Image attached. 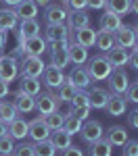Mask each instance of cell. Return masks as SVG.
Segmentation results:
<instances>
[{"instance_id":"6da1fadb","label":"cell","mask_w":138,"mask_h":156,"mask_svg":"<svg viewBox=\"0 0 138 156\" xmlns=\"http://www.w3.org/2000/svg\"><path fill=\"white\" fill-rule=\"evenodd\" d=\"M86 71H88V75H90L92 81H107V77L111 75L113 67H111V62L107 60L105 54H96V56L88 58Z\"/></svg>"},{"instance_id":"7a4b0ae2","label":"cell","mask_w":138,"mask_h":156,"mask_svg":"<svg viewBox=\"0 0 138 156\" xmlns=\"http://www.w3.org/2000/svg\"><path fill=\"white\" fill-rule=\"evenodd\" d=\"M17 37H19V48L23 52V56H42L46 50H48V42L42 36H34V37H23L19 31H17Z\"/></svg>"},{"instance_id":"3957f363","label":"cell","mask_w":138,"mask_h":156,"mask_svg":"<svg viewBox=\"0 0 138 156\" xmlns=\"http://www.w3.org/2000/svg\"><path fill=\"white\" fill-rule=\"evenodd\" d=\"M44 60L40 56H23L19 62V77H42L44 73Z\"/></svg>"},{"instance_id":"277c9868","label":"cell","mask_w":138,"mask_h":156,"mask_svg":"<svg viewBox=\"0 0 138 156\" xmlns=\"http://www.w3.org/2000/svg\"><path fill=\"white\" fill-rule=\"evenodd\" d=\"M50 48V65L57 67V69H65L69 65V42H54V44H48Z\"/></svg>"},{"instance_id":"5b68a950","label":"cell","mask_w":138,"mask_h":156,"mask_svg":"<svg viewBox=\"0 0 138 156\" xmlns=\"http://www.w3.org/2000/svg\"><path fill=\"white\" fill-rule=\"evenodd\" d=\"M61 106V102H59V96L57 94H52V92H40L36 96V110L44 117V115H50V112H54V110H59Z\"/></svg>"},{"instance_id":"8992f818","label":"cell","mask_w":138,"mask_h":156,"mask_svg":"<svg viewBox=\"0 0 138 156\" xmlns=\"http://www.w3.org/2000/svg\"><path fill=\"white\" fill-rule=\"evenodd\" d=\"M136 36L138 31L134 27H130V25H121V27H117L115 31H113V40H115V46H119V48H134V44H136Z\"/></svg>"},{"instance_id":"52a82bcc","label":"cell","mask_w":138,"mask_h":156,"mask_svg":"<svg viewBox=\"0 0 138 156\" xmlns=\"http://www.w3.org/2000/svg\"><path fill=\"white\" fill-rule=\"evenodd\" d=\"M19 77V60L11 56V54H4L0 56V79L11 83L13 79Z\"/></svg>"},{"instance_id":"ba28073f","label":"cell","mask_w":138,"mask_h":156,"mask_svg":"<svg viewBox=\"0 0 138 156\" xmlns=\"http://www.w3.org/2000/svg\"><path fill=\"white\" fill-rule=\"evenodd\" d=\"M105 135V129L100 125V121H92V119H86L82 123V129H80V137L86 142V144H92Z\"/></svg>"},{"instance_id":"9c48e42d","label":"cell","mask_w":138,"mask_h":156,"mask_svg":"<svg viewBox=\"0 0 138 156\" xmlns=\"http://www.w3.org/2000/svg\"><path fill=\"white\" fill-rule=\"evenodd\" d=\"M69 17V11L63 6L61 2H50L44 11V19H46V25H54V23H65Z\"/></svg>"},{"instance_id":"30bf717a","label":"cell","mask_w":138,"mask_h":156,"mask_svg":"<svg viewBox=\"0 0 138 156\" xmlns=\"http://www.w3.org/2000/svg\"><path fill=\"white\" fill-rule=\"evenodd\" d=\"M107 81H109V87H111V94H124L128 90V85H130V77L124 69H113L111 75L107 77Z\"/></svg>"},{"instance_id":"8fae6325","label":"cell","mask_w":138,"mask_h":156,"mask_svg":"<svg viewBox=\"0 0 138 156\" xmlns=\"http://www.w3.org/2000/svg\"><path fill=\"white\" fill-rule=\"evenodd\" d=\"M69 27L65 23H54V25H46L44 29V40L48 44H54V42H69Z\"/></svg>"},{"instance_id":"7c38bea8","label":"cell","mask_w":138,"mask_h":156,"mask_svg":"<svg viewBox=\"0 0 138 156\" xmlns=\"http://www.w3.org/2000/svg\"><path fill=\"white\" fill-rule=\"evenodd\" d=\"M27 137H29L34 144H36V142H42V140H48V137H50V129L46 127V123H44V119H42V117H40V119L29 121Z\"/></svg>"},{"instance_id":"4fadbf2b","label":"cell","mask_w":138,"mask_h":156,"mask_svg":"<svg viewBox=\"0 0 138 156\" xmlns=\"http://www.w3.org/2000/svg\"><path fill=\"white\" fill-rule=\"evenodd\" d=\"M105 110L111 117H124L125 110H128V100H125V96L124 94H109V100H107Z\"/></svg>"},{"instance_id":"5bb4252c","label":"cell","mask_w":138,"mask_h":156,"mask_svg":"<svg viewBox=\"0 0 138 156\" xmlns=\"http://www.w3.org/2000/svg\"><path fill=\"white\" fill-rule=\"evenodd\" d=\"M42 77H44V85H46L48 90H59L61 83L65 81V73H63L61 69H57V67H52V65H46V67H44Z\"/></svg>"},{"instance_id":"9a60e30c","label":"cell","mask_w":138,"mask_h":156,"mask_svg":"<svg viewBox=\"0 0 138 156\" xmlns=\"http://www.w3.org/2000/svg\"><path fill=\"white\" fill-rule=\"evenodd\" d=\"M13 104L17 108V112H34L36 110V98L29 96V94H25L23 90H19V92H15V96H13Z\"/></svg>"},{"instance_id":"2e32d148","label":"cell","mask_w":138,"mask_h":156,"mask_svg":"<svg viewBox=\"0 0 138 156\" xmlns=\"http://www.w3.org/2000/svg\"><path fill=\"white\" fill-rule=\"evenodd\" d=\"M67 79H69L77 90H86V87H90V83H92V79H90V75H88L86 67H82V65H80V67L75 65L73 69H71V73L67 75Z\"/></svg>"},{"instance_id":"e0dca14e","label":"cell","mask_w":138,"mask_h":156,"mask_svg":"<svg viewBox=\"0 0 138 156\" xmlns=\"http://www.w3.org/2000/svg\"><path fill=\"white\" fill-rule=\"evenodd\" d=\"M105 56H107V60L111 62L113 69H121V67H125L128 65V60H130V52L125 48H119V46H113L111 50H107L105 52Z\"/></svg>"},{"instance_id":"ac0fdd59","label":"cell","mask_w":138,"mask_h":156,"mask_svg":"<svg viewBox=\"0 0 138 156\" xmlns=\"http://www.w3.org/2000/svg\"><path fill=\"white\" fill-rule=\"evenodd\" d=\"M65 23L69 27V31H75V29L88 27L90 25V17H88L86 11H69V17H67Z\"/></svg>"},{"instance_id":"d6986e66","label":"cell","mask_w":138,"mask_h":156,"mask_svg":"<svg viewBox=\"0 0 138 156\" xmlns=\"http://www.w3.org/2000/svg\"><path fill=\"white\" fill-rule=\"evenodd\" d=\"M38 9H40V6H38L34 0H21V2L15 6V12H17L19 21H23V19H36Z\"/></svg>"},{"instance_id":"ffe728a7","label":"cell","mask_w":138,"mask_h":156,"mask_svg":"<svg viewBox=\"0 0 138 156\" xmlns=\"http://www.w3.org/2000/svg\"><path fill=\"white\" fill-rule=\"evenodd\" d=\"M90 98V108H96V110H105L107 106V100H109V92L105 87H92L88 92Z\"/></svg>"},{"instance_id":"44dd1931","label":"cell","mask_w":138,"mask_h":156,"mask_svg":"<svg viewBox=\"0 0 138 156\" xmlns=\"http://www.w3.org/2000/svg\"><path fill=\"white\" fill-rule=\"evenodd\" d=\"M67 52H69V62H73V65H77V67L88 62V48L82 46V44L71 42L69 48H67Z\"/></svg>"},{"instance_id":"7402d4cb","label":"cell","mask_w":138,"mask_h":156,"mask_svg":"<svg viewBox=\"0 0 138 156\" xmlns=\"http://www.w3.org/2000/svg\"><path fill=\"white\" fill-rule=\"evenodd\" d=\"M105 137L111 142V146H124L128 142V129L121 127V125H111L105 131Z\"/></svg>"},{"instance_id":"603a6c76","label":"cell","mask_w":138,"mask_h":156,"mask_svg":"<svg viewBox=\"0 0 138 156\" xmlns=\"http://www.w3.org/2000/svg\"><path fill=\"white\" fill-rule=\"evenodd\" d=\"M73 40L77 44H82V46H86V48H92L94 46V42H96V31L88 25V27H82V29H75L73 31Z\"/></svg>"},{"instance_id":"cb8c5ba5","label":"cell","mask_w":138,"mask_h":156,"mask_svg":"<svg viewBox=\"0 0 138 156\" xmlns=\"http://www.w3.org/2000/svg\"><path fill=\"white\" fill-rule=\"evenodd\" d=\"M99 25H100V29L113 34L117 27H121L124 23H121V17H119V15H115V12H111V11H105L99 19Z\"/></svg>"},{"instance_id":"d4e9b609","label":"cell","mask_w":138,"mask_h":156,"mask_svg":"<svg viewBox=\"0 0 138 156\" xmlns=\"http://www.w3.org/2000/svg\"><path fill=\"white\" fill-rule=\"evenodd\" d=\"M27 129H29V123L25 119H21V117H17L13 123H9V135L13 140H19V142L25 140L27 137Z\"/></svg>"},{"instance_id":"484cf974","label":"cell","mask_w":138,"mask_h":156,"mask_svg":"<svg viewBox=\"0 0 138 156\" xmlns=\"http://www.w3.org/2000/svg\"><path fill=\"white\" fill-rule=\"evenodd\" d=\"M19 23V17L15 9H0V29L2 31H11Z\"/></svg>"},{"instance_id":"4316f807","label":"cell","mask_w":138,"mask_h":156,"mask_svg":"<svg viewBox=\"0 0 138 156\" xmlns=\"http://www.w3.org/2000/svg\"><path fill=\"white\" fill-rule=\"evenodd\" d=\"M71 137L73 135H69V133L65 131V129H54V131H50V142H52V146L57 148V150H65V148H69L71 146Z\"/></svg>"},{"instance_id":"83f0119b","label":"cell","mask_w":138,"mask_h":156,"mask_svg":"<svg viewBox=\"0 0 138 156\" xmlns=\"http://www.w3.org/2000/svg\"><path fill=\"white\" fill-rule=\"evenodd\" d=\"M111 154H113V146L105 135L90 144V156H111Z\"/></svg>"},{"instance_id":"f1b7e54d","label":"cell","mask_w":138,"mask_h":156,"mask_svg":"<svg viewBox=\"0 0 138 156\" xmlns=\"http://www.w3.org/2000/svg\"><path fill=\"white\" fill-rule=\"evenodd\" d=\"M19 90H23L25 94L36 98L42 92V81H40V77H21V87Z\"/></svg>"},{"instance_id":"f546056e","label":"cell","mask_w":138,"mask_h":156,"mask_svg":"<svg viewBox=\"0 0 138 156\" xmlns=\"http://www.w3.org/2000/svg\"><path fill=\"white\" fill-rule=\"evenodd\" d=\"M94 46L103 52H107V50H111L115 46V40H113V34L111 31H105V29H99L96 31V42H94Z\"/></svg>"},{"instance_id":"4dcf8cb0","label":"cell","mask_w":138,"mask_h":156,"mask_svg":"<svg viewBox=\"0 0 138 156\" xmlns=\"http://www.w3.org/2000/svg\"><path fill=\"white\" fill-rule=\"evenodd\" d=\"M19 34L23 37L40 36V23H38V19H23L19 23Z\"/></svg>"},{"instance_id":"1f68e13d","label":"cell","mask_w":138,"mask_h":156,"mask_svg":"<svg viewBox=\"0 0 138 156\" xmlns=\"http://www.w3.org/2000/svg\"><path fill=\"white\" fill-rule=\"evenodd\" d=\"M75 94H77V87L65 77V81H63L61 87H59V94H57V96H59V102H61V104L63 102H71V98H73Z\"/></svg>"},{"instance_id":"d6a6232c","label":"cell","mask_w":138,"mask_h":156,"mask_svg":"<svg viewBox=\"0 0 138 156\" xmlns=\"http://www.w3.org/2000/svg\"><path fill=\"white\" fill-rule=\"evenodd\" d=\"M17 115H19V112H17V108H15L13 102H2V100H0V121H2V123H6V125L13 123V121L17 119Z\"/></svg>"},{"instance_id":"836d02e7","label":"cell","mask_w":138,"mask_h":156,"mask_svg":"<svg viewBox=\"0 0 138 156\" xmlns=\"http://www.w3.org/2000/svg\"><path fill=\"white\" fill-rule=\"evenodd\" d=\"M130 2L132 0H107V9L105 11H111L115 15H128L130 12Z\"/></svg>"},{"instance_id":"e575fe53","label":"cell","mask_w":138,"mask_h":156,"mask_svg":"<svg viewBox=\"0 0 138 156\" xmlns=\"http://www.w3.org/2000/svg\"><path fill=\"white\" fill-rule=\"evenodd\" d=\"M44 123H46V127H48L50 131H54V129H61L63 123H65V115L59 112V110H54V112H50V115H44L42 117Z\"/></svg>"},{"instance_id":"d590c367","label":"cell","mask_w":138,"mask_h":156,"mask_svg":"<svg viewBox=\"0 0 138 156\" xmlns=\"http://www.w3.org/2000/svg\"><path fill=\"white\" fill-rule=\"evenodd\" d=\"M34 152H36V156H57L59 150L52 146L50 140H42V142H36L34 144Z\"/></svg>"},{"instance_id":"8d00e7d4","label":"cell","mask_w":138,"mask_h":156,"mask_svg":"<svg viewBox=\"0 0 138 156\" xmlns=\"http://www.w3.org/2000/svg\"><path fill=\"white\" fill-rule=\"evenodd\" d=\"M82 123H84V121H80L77 117H73L71 112H67V115H65V123H63V129L69 133V135H75V133H80V129H82Z\"/></svg>"},{"instance_id":"74e56055","label":"cell","mask_w":138,"mask_h":156,"mask_svg":"<svg viewBox=\"0 0 138 156\" xmlns=\"http://www.w3.org/2000/svg\"><path fill=\"white\" fill-rule=\"evenodd\" d=\"M71 108H77V106H90V98H88V92L86 90H77V94L71 98Z\"/></svg>"},{"instance_id":"f35d334b","label":"cell","mask_w":138,"mask_h":156,"mask_svg":"<svg viewBox=\"0 0 138 156\" xmlns=\"http://www.w3.org/2000/svg\"><path fill=\"white\" fill-rule=\"evenodd\" d=\"M13 150H15V140H13L9 133H6V135H2V137H0V156L13 154Z\"/></svg>"},{"instance_id":"ab89813d","label":"cell","mask_w":138,"mask_h":156,"mask_svg":"<svg viewBox=\"0 0 138 156\" xmlns=\"http://www.w3.org/2000/svg\"><path fill=\"white\" fill-rule=\"evenodd\" d=\"M13 156H36V152H34V144L21 142L19 146H15V150H13Z\"/></svg>"},{"instance_id":"60d3db41","label":"cell","mask_w":138,"mask_h":156,"mask_svg":"<svg viewBox=\"0 0 138 156\" xmlns=\"http://www.w3.org/2000/svg\"><path fill=\"white\" fill-rule=\"evenodd\" d=\"M124 96H125L128 102L138 104V81H136V83H130V85H128V90L124 92Z\"/></svg>"},{"instance_id":"b9f144b4","label":"cell","mask_w":138,"mask_h":156,"mask_svg":"<svg viewBox=\"0 0 138 156\" xmlns=\"http://www.w3.org/2000/svg\"><path fill=\"white\" fill-rule=\"evenodd\" d=\"M121 148H124V156H138V140H128Z\"/></svg>"},{"instance_id":"7bdbcfd3","label":"cell","mask_w":138,"mask_h":156,"mask_svg":"<svg viewBox=\"0 0 138 156\" xmlns=\"http://www.w3.org/2000/svg\"><path fill=\"white\" fill-rule=\"evenodd\" d=\"M69 112H71L73 117H77L80 121H86L88 115H90V106H77V108H71Z\"/></svg>"},{"instance_id":"ee69618b","label":"cell","mask_w":138,"mask_h":156,"mask_svg":"<svg viewBox=\"0 0 138 156\" xmlns=\"http://www.w3.org/2000/svg\"><path fill=\"white\" fill-rule=\"evenodd\" d=\"M69 11H86L88 9V0H67Z\"/></svg>"},{"instance_id":"f6af8a7d","label":"cell","mask_w":138,"mask_h":156,"mask_svg":"<svg viewBox=\"0 0 138 156\" xmlns=\"http://www.w3.org/2000/svg\"><path fill=\"white\" fill-rule=\"evenodd\" d=\"M88 9H92V11H105L107 9V0H88Z\"/></svg>"},{"instance_id":"bcb514c9","label":"cell","mask_w":138,"mask_h":156,"mask_svg":"<svg viewBox=\"0 0 138 156\" xmlns=\"http://www.w3.org/2000/svg\"><path fill=\"white\" fill-rule=\"evenodd\" d=\"M61 156H84V152L77 148V146H69V148H65V150H61Z\"/></svg>"},{"instance_id":"7dc6e473","label":"cell","mask_w":138,"mask_h":156,"mask_svg":"<svg viewBox=\"0 0 138 156\" xmlns=\"http://www.w3.org/2000/svg\"><path fill=\"white\" fill-rule=\"evenodd\" d=\"M128 125H130L132 129H138V108L130 110V115H128Z\"/></svg>"},{"instance_id":"c3c4849f","label":"cell","mask_w":138,"mask_h":156,"mask_svg":"<svg viewBox=\"0 0 138 156\" xmlns=\"http://www.w3.org/2000/svg\"><path fill=\"white\" fill-rule=\"evenodd\" d=\"M134 69H138V48H132V52H130V60H128Z\"/></svg>"},{"instance_id":"681fc988","label":"cell","mask_w":138,"mask_h":156,"mask_svg":"<svg viewBox=\"0 0 138 156\" xmlns=\"http://www.w3.org/2000/svg\"><path fill=\"white\" fill-rule=\"evenodd\" d=\"M9 92H11V90H9V83L0 79V100H2V98H6V96H9Z\"/></svg>"},{"instance_id":"f907efd6","label":"cell","mask_w":138,"mask_h":156,"mask_svg":"<svg viewBox=\"0 0 138 156\" xmlns=\"http://www.w3.org/2000/svg\"><path fill=\"white\" fill-rule=\"evenodd\" d=\"M4 46H6V31L0 29V48H4Z\"/></svg>"},{"instance_id":"816d5d0a","label":"cell","mask_w":138,"mask_h":156,"mask_svg":"<svg viewBox=\"0 0 138 156\" xmlns=\"http://www.w3.org/2000/svg\"><path fill=\"white\" fill-rule=\"evenodd\" d=\"M6 133H9V125L0 121V137H2V135H6Z\"/></svg>"},{"instance_id":"f5cc1de1","label":"cell","mask_w":138,"mask_h":156,"mask_svg":"<svg viewBox=\"0 0 138 156\" xmlns=\"http://www.w3.org/2000/svg\"><path fill=\"white\" fill-rule=\"evenodd\" d=\"M2 2H4L6 6H11V9H15V6H17V4H19L21 0H2Z\"/></svg>"},{"instance_id":"db71d44e","label":"cell","mask_w":138,"mask_h":156,"mask_svg":"<svg viewBox=\"0 0 138 156\" xmlns=\"http://www.w3.org/2000/svg\"><path fill=\"white\" fill-rule=\"evenodd\" d=\"M130 11L138 15V0H132V2H130Z\"/></svg>"},{"instance_id":"11a10c76","label":"cell","mask_w":138,"mask_h":156,"mask_svg":"<svg viewBox=\"0 0 138 156\" xmlns=\"http://www.w3.org/2000/svg\"><path fill=\"white\" fill-rule=\"evenodd\" d=\"M34 2H36L38 6H44V9H46V6H48V4L52 2V0H34Z\"/></svg>"},{"instance_id":"9f6ffc18","label":"cell","mask_w":138,"mask_h":156,"mask_svg":"<svg viewBox=\"0 0 138 156\" xmlns=\"http://www.w3.org/2000/svg\"><path fill=\"white\" fill-rule=\"evenodd\" d=\"M134 48H138V36H136V44H134Z\"/></svg>"},{"instance_id":"6f0895ef","label":"cell","mask_w":138,"mask_h":156,"mask_svg":"<svg viewBox=\"0 0 138 156\" xmlns=\"http://www.w3.org/2000/svg\"><path fill=\"white\" fill-rule=\"evenodd\" d=\"M59 2H61V4H67V0H59Z\"/></svg>"},{"instance_id":"680465c9","label":"cell","mask_w":138,"mask_h":156,"mask_svg":"<svg viewBox=\"0 0 138 156\" xmlns=\"http://www.w3.org/2000/svg\"><path fill=\"white\" fill-rule=\"evenodd\" d=\"M134 29H136V31H138V23H136V27H134Z\"/></svg>"},{"instance_id":"91938a15","label":"cell","mask_w":138,"mask_h":156,"mask_svg":"<svg viewBox=\"0 0 138 156\" xmlns=\"http://www.w3.org/2000/svg\"><path fill=\"white\" fill-rule=\"evenodd\" d=\"M4 156H13V154H4Z\"/></svg>"}]
</instances>
